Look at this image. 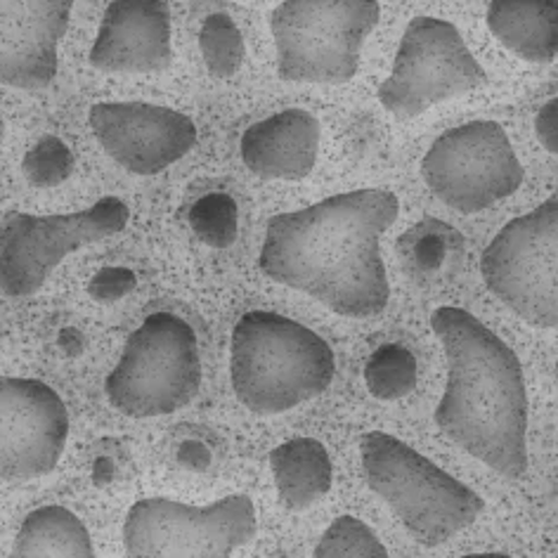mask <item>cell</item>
<instances>
[{
  "label": "cell",
  "instance_id": "d6986e66",
  "mask_svg": "<svg viewBox=\"0 0 558 558\" xmlns=\"http://www.w3.org/2000/svg\"><path fill=\"white\" fill-rule=\"evenodd\" d=\"M10 558H95L88 527L64 507H40L26 515Z\"/></svg>",
  "mask_w": 558,
  "mask_h": 558
},
{
  "label": "cell",
  "instance_id": "603a6c76",
  "mask_svg": "<svg viewBox=\"0 0 558 558\" xmlns=\"http://www.w3.org/2000/svg\"><path fill=\"white\" fill-rule=\"evenodd\" d=\"M190 226L206 246L228 248L240 232V211L230 194L211 192L190 208Z\"/></svg>",
  "mask_w": 558,
  "mask_h": 558
},
{
  "label": "cell",
  "instance_id": "6da1fadb",
  "mask_svg": "<svg viewBox=\"0 0 558 558\" xmlns=\"http://www.w3.org/2000/svg\"><path fill=\"white\" fill-rule=\"evenodd\" d=\"M400 214L388 190H355L270 218L258 268L345 317L381 315L390 284L381 236Z\"/></svg>",
  "mask_w": 558,
  "mask_h": 558
},
{
  "label": "cell",
  "instance_id": "4dcf8cb0",
  "mask_svg": "<svg viewBox=\"0 0 558 558\" xmlns=\"http://www.w3.org/2000/svg\"><path fill=\"white\" fill-rule=\"evenodd\" d=\"M556 386H558V362H556Z\"/></svg>",
  "mask_w": 558,
  "mask_h": 558
},
{
  "label": "cell",
  "instance_id": "e0dca14e",
  "mask_svg": "<svg viewBox=\"0 0 558 558\" xmlns=\"http://www.w3.org/2000/svg\"><path fill=\"white\" fill-rule=\"evenodd\" d=\"M487 29L525 62L547 64L558 54L556 0H493Z\"/></svg>",
  "mask_w": 558,
  "mask_h": 558
},
{
  "label": "cell",
  "instance_id": "4fadbf2b",
  "mask_svg": "<svg viewBox=\"0 0 558 558\" xmlns=\"http://www.w3.org/2000/svg\"><path fill=\"white\" fill-rule=\"evenodd\" d=\"M90 129L107 155L137 175L161 173L197 143L190 117L149 102L93 105Z\"/></svg>",
  "mask_w": 558,
  "mask_h": 558
},
{
  "label": "cell",
  "instance_id": "8fae6325",
  "mask_svg": "<svg viewBox=\"0 0 558 558\" xmlns=\"http://www.w3.org/2000/svg\"><path fill=\"white\" fill-rule=\"evenodd\" d=\"M487 78L452 22L414 17L402 34L393 72L381 83L379 102L398 119H414Z\"/></svg>",
  "mask_w": 558,
  "mask_h": 558
},
{
  "label": "cell",
  "instance_id": "83f0119b",
  "mask_svg": "<svg viewBox=\"0 0 558 558\" xmlns=\"http://www.w3.org/2000/svg\"><path fill=\"white\" fill-rule=\"evenodd\" d=\"M180 462H183L185 466L190 469H204L208 464V459H211V454H208V450L204 448L202 442H185L183 448H180Z\"/></svg>",
  "mask_w": 558,
  "mask_h": 558
},
{
  "label": "cell",
  "instance_id": "30bf717a",
  "mask_svg": "<svg viewBox=\"0 0 558 558\" xmlns=\"http://www.w3.org/2000/svg\"><path fill=\"white\" fill-rule=\"evenodd\" d=\"M426 187L459 214H478L523 185L525 171L497 121H471L442 133L422 161Z\"/></svg>",
  "mask_w": 558,
  "mask_h": 558
},
{
  "label": "cell",
  "instance_id": "5b68a950",
  "mask_svg": "<svg viewBox=\"0 0 558 558\" xmlns=\"http://www.w3.org/2000/svg\"><path fill=\"white\" fill-rule=\"evenodd\" d=\"M381 8L372 0H287L270 12L277 74L301 83H345L360 69Z\"/></svg>",
  "mask_w": 558,
  "mask_h": 558
},
{
  "label": "cell",
  "instance_id": "484cf974",
  "mask_svg": "<svg viewBox=\"0 0 558 558\" xmlns=\"http://www.w3.org/2000/svg\"><path fill=\"white\" fill-rule=\"evenodd\" d=\"M137 284V277L129 268H105L100 272H95L90 279L88 291L90 296L97 301H119L125 294H131Z\"/></svg>",
  "mask_w": 558,
  "mask_h": 558
},
{
  "label": "cell",
  "instance_id": "5bb4252c",
  "mask_svg": "<svg viewBox=\"0 0 558 558\" xmlns=\"http://www.w3.org/2000/svg\"><path fill=\"white\" fill-rule=\"evenodd\" d=\"M69 17L72 0L0 3V86L48 88L58 76V48Z\"/></svg>",
  "mask_w": 558,
  "mask_h": 558
},
{
  "label": "cell",
  "instance_id": "7a4b0ae2",
  "mask_svg": "<svg viewBox=\"0 0 558 558\" xmlns=\"http://www.w3.org/2000/svg\"><path fill=\"white\" fill-rule=\"evenodd\" d=\"M430 327L448 357L436 424L454 445L499 476L527 471V388L519 355L464 308L442 305Z\"/></svg>",
  "mask_w": 558,
  "mask_h": 558
},
{
  "label": "cell",
  "instance_id": "f1b7e54d",
  "mask_svg": "<svg viewBox=\"0 0 558 558\" xmlns=\"http://www.w3.org/2000/svg\"><path fill=\"white\" fill-rule=\"evenodd\" d=\"M462 558H511L509 554H501V551H490V554H469Z\"/></svg>",
  "mask_w": 558,
  "mask_h": 558
},
{
  "label": "cell",
  "instance_id": "d4e9b609",
  "mask_svg": "<svg viewBox=\"0 0 558 558\" xmlns=\"http://www.w3.org/2000/svg\"><path fill=\"white\" fill-rule=\"evenodd\" d=\"M22 171L36 187L60 185L74 171V155L60 137L46 135L26 151Z\"/></svg>",
  "mask_w": 558,
  "mask_h": 558
},
{
  "label": "cell",
  "instance_id": "7c38bea8",
  "mask_svg": "<svg viewBox=\"0 0 558 558\" xmlns=\"http://www.w3.org/2000/svg\"><path fill=\"white\" fill-rule=\"evenodd\" d=\"M69 412L58 390L38 379L0 376V481H32L58 466Z\"/></svg>",
  "mask_w": 558,
  "mask_h": 558
},
{
  "label": "cell",
  "instance_id": "ffe728a7",
  "mask_svg": "<svg viewBox=\"0 0 558 558\" xmlns=\"http://www.w3.org/2000/svg\"><path fill=\"white\" fill-rule=\"evenodd\" d=\"M365 384L369 393L384 402L410 396L416 386V360L410 348L400 343L376 348L365 365Z\"/></svg>",
  "mask_w": 558,
  "mask_h": 558
},
{
  "label": "cell",
  "instance_id": "2e32d148",
  "mask_svg": "<svg viewBox=\"0 0 558 558\" xmlns=\"http://www.w3.org/2000/svg\"><path fill=\"white\" fill-rule=\"evenodd\" d=\"M319 151V121L305 109H284L242 135V161L268 180L311 175Z\"/></svg>",
  "mask_w": 558,
  "mask_h": 558
},
{
  "label": "cell",
  "instance_id": "ac0fdd59",
  "mask_svg": "<svg viewBox=\"0 0 558 558\" xmlns=\"http://www.w3.org/2000/svg\"><path fill=\"white\" fill-rule=\"evenodd\" d=\"M277 493L289 509H308L331 490L333 466L315 438H291L270 452Z\"/></svg>",
  "mask_w": 558,
  "mask_h": 558
},
{
  "label": "cell",
  "instance_id": "52a82bcc",
  "mask_svg": "<svg viewBox=\"0 0 558 558\" xmlns=\"http://www.w3.org/2000/svg\"><path fill=\"white\" fill-rule=\"evenodd\" d=\"M485 287L539 329H558V194L509 220L481 256Z\"/></svg>",
  "mask_w": 558,
  "mask_h": 558
},
{
  "label": "cell",
  "instance_id": "9a60e30c",
  "mask_svg": "<svg viewBox=\"0 0 558 558\" xmlns=\"http://www.w3.org/2000/svg\"><path fill=\"white\" fill-rule=\"evenodd\" d=\"M171 62V10L161 0L109 3L90 48L102 72H159Z\"/></svg>",
  "mask_w": 558,
  "mask_h": 558
},
{
  "label": "cell",
  "instance_id": "4316f807",
  "mask_svg": "<svg viewBox=\"0 0 558 558\" xmlns=\"http://www.w3.org/2000/svg\"><path fill=\"white\" fill-rule=\"evenodd\" d=\"M535 133L544 149L551 151V155H558V97H554V100L539 109L535 119Z\"/></svg>",
  "mask_w": 558,
  "mask_h": 558
},
{
  "label": "cell",
  "instance_id": "f546056e",
  "mask_svg": "<svg viewBox=\"0 0 558 558\" xmlns=\"http://www.w3.org/2000/svg\"><path fill=\"white\" fill-rule=\"evenodd\" d=\"M3 133H5V129H3V121H0V143H3Z\"/></svg>",
  "mask_w": 558,
  "mask_h": 558
},
{
  "label": "cell",
  "instance_id": "9c48e42d",
  "mask_svg": "<svg viewBox=\"0 0 558 558\" xmlns=\"http://www.w3.org/2000/svg\"><path fill=\"white\" fill-rule=\"evenodd\" d=\"M129 216V206L117 197L76 214H8L0 222V294H34L69 254L121 232Z\"/></svg>",
  "mask_w": 558,
  "mask_h": 558
},
{
  "label": "cell",
  "instance_id": "277c9868",
  "mask_svg": "<svg viewBox=\"0 0 558 558\" xmlns=\"http://www.w3.org/2000/svg\"><path fill=\"white\" fill-rule=\"evenodd\" d=\"M360 454L372 490L424 547L452 539L485 509L478 493L396 436L372 430L362 436Z\"/></svg>",
  "mask_w": 558,
  "mask_h": 558
},
{
  "label": "cell",
  "instance_id": "44dd1931",
  "mask_svg": "<svg viewBox=\"0 0 558 558\" xmlns=\"http://www.w3.org/2000/svg\"><path fill=\"white\" fill-rule=\"evenodd\" d=\"M199 48L208 72L220 78L234 76L246 58L240 26L226 12H216V15H208L204 20L199 32Z\"/></svg>",
  "mask_w": 558,
  "mask_h": 558
},
{
  "label": "cell",
  "instance_id": "8992f818",
  "mask_svg": "<svg viewBox=\"0 0 558 558\" xmlns=\"http://www.w3.org/2000/svg\"><path fill=\"white\" fill-rule=\"evenodd\" d=\"M199 384L202 360L192 327L173 313H155L125 341L105 388L119 412L147 418L185 408L199 393Z\"/></svg>",
  "mask_w": 558,
  "mask_h": 558
},
{
  "label": "cell",
  "instance_id": "3957f363",
  "mask_svg": "<svg viewBox=\"0 0 558 558\" xmlns=\"http://www.w3.org/2000/svg\"><path fill=\"white\" fill-rule=\"evenodd\" d=\"M337 374L331 345L296 319L268 311L242 315L232 331L234 396L256 414H279L325 393Z\"/></svg>",
  "mask_w": 558,
  "mask_h": 558
},
{
  "label": "cell",
  "instance_id": "7402d4cb",
  "mask_svg": "<svg viewBox=\"0 0 558 558\" xmlns=\"http://www.w3.org/2000/svg\"><path fill=\"white\" fill-rule=\"evenodd\" d=\"M313 558H388V551L365 521L339 515L319 537Z\"/></svg>",
  "mask_w": 558,
  "mask_h": 558
},
{
  "label": "cell",
  "instance_id": "cb8c5ba5",
  "mask_svg": "<svg viewBox=\"0 0 558 558\" xmlns=\"http://www.w3.org/2000/svg\"><path fill=\"white\" fill-rule=\"evenodd\" d=\"M454 242H459V236L450 226L440 220H424L402 236L400 246L416 270L436 272L448 263Z\"/></svg>",
  "mask_w": 558,
  "mask_h": 558
},
{
  "label": "cell",
  "instance_id": "ba28073f",
  "mask_svg": "<svg viewBox=\"0 0 558 558\" xmlns=\"http://www.w3.org/2000/svg\"><path fill=\"white\" fill-rule=\"evenodd\" d=\"M256 507L246 495L192 507L147 497L131 507L123 523L125 558H232L256 535Z\"/></svg>",
  "mask_w": 558,
  "mask_h": 558
}]
</instances>
